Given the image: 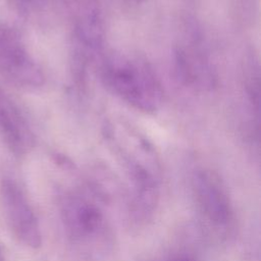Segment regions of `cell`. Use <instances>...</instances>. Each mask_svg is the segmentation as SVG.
Masks as SVG:
<instances>
[{
    "label": "cell",
    "instance_id": "cell-1",
    "mask_svg": "<svg viewBox=\"0 0 261 261\" xmlns=\"http://www.w3.org/2000/svg\"><path fill=\"white\" fill-rule=\"evenodd\" d=\"M101 72L105 85L135 109L153 113L161 107V85L147 63L138 57L111 52L104 58Z\"/></svg>",
    "mask_w": 261,
    "mask_h": 261
},
{
    "label": "cell",
    "instance_id": "cell-2",
    "mask_svg": "<svg viewBox=\"0 0 261 261\" xmlns=\"http://www.w3.org/2000/svg\"><path fill=\"white\" fill-rule=\"evenodd\" d=\"M197 208L206 224L219 236H226L234 224V211L228 193L217 174L197 170L192 177Z\"/></svg>",
    "mask_w": 261,
    "mask_h": 261
},
{
    "label": "cell",
    "instance_id": "cell-3",
    "mask_svg": "<svg viewBox=\"0 0 261 261\" xmlns=\"http://www.w3.org/2000/svg\"><path fill=\"white\" fill-rule=\"evenodd\" d=\"M0 74L23 88H37L44 83V73L21 36L6 23H0Z\"/></svg>",
    "mask_w": 261,
    "mask_h": 261
},
{
    "label": "cell",
    "instance_id": "cell-4",
    "mask_svg": "<svg viewBox=\"0 0 261 261\" xmlns=\"http://www.w3.org/2000/svg\"><path fill=\"white\" fill-rule=\"evenodd\" d=\"M1 200L7 223L15 238L31 249L42 246V231L39 219L21 187L11 178L1 182Z\"/></svg>",
    "mask_w": 261,
    "mask_h": 261
},
{
    "label": "cell",
    "instance_id": "cell-5",
    "mask_svg": "<svg viewBox=\"0 0 261 261\" xmlns=\"http://www.w3.org/2000/svg\"><path fill=\"white\" fill-rule=\"evenodd\" d=\"M60 215L65 232L73 243L95 240L104 232L105 218L100 207L79 193H66L60 200Z\"/></svg>",
    "mask_w": 261,
    "mask_h": 261
},
{
    "label": "cell",
    "instance_id": "cell-6",
    "mask_svg": "<svg viewBox=\"0 0 261 261\" xmlns=\"http://www.w3.org/2000/svg\"><path fill=\"white\" fill-rule=\"evenodd\" d=\"M0 134L15 155L28 153L34 144L31 127L20 109L0 91Z\"/></svg>",
    "mask_w": 261,
    "mask_h": 261
},
{
    "label": "cell",
    "instance_id": "cell-7",
    "mask_svg": "<svg viewBox=\"0 0 261 261\" xmlns=\"http://www.w3.org/2000/svg\"><path fill=\"white\" fill-rule=\"evenodd\" d=\"M75 31L87 48L98 49L102 42V23L95 0L73 1Z\"/></svg>",
    "mask_w": 261,
    "mask_h": 261
},
{
    "label": "cell",
    "instance_id": "cell-8",
    "mask_svg": "<svg viewBox=\"0 0 261 261\" xmlns=\"http://www.w3.org/2000/svg\"><path fill=\"white\" fill-rule=\"evenodd\" d=\"M165 261H195L193 258L189 257V256H186V255H178V256H174V257H171Z\"/></svg>",
    "mask_w": 261,
    "mask_h": 261
},
{
    "label": "cell",
    "instance_id": "cell-9",
    "mask_svg": "<svg viewBox=\"0 0 261 261\" xmlns=\"http://www.w3.org/2000/svg\"><path fill=\"white\" fill-rule=\"evenodd\" d=\"M0 261H4V257H3V254H2L1 248H0Z\"/></svg>",
    "mask_w": 261,
    "mask_h": 261
}]
</instances>
